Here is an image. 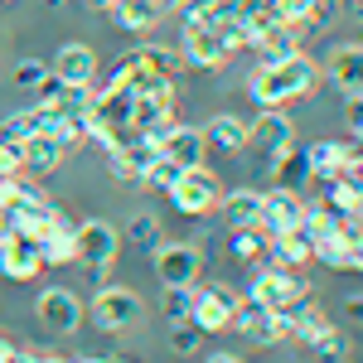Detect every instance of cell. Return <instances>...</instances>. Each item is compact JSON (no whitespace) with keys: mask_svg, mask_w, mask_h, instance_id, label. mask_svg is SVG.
Listing matches in <instances>:
<instances>
[{"mask_svg":"<svg viewBox=\"0 0 363 363\" xmlns=\"http://www.w3.org/2000/svg\"><path fill=\"white\" fill-rule=\"evenodd\" d=\"M315 83H320V68H315L306 54H291V58H281V63H262V68L252 73L247 92H252L257 107H286V102L310 97Z\"/></svg>","mask_w":363,"mask_h":363,"instance_id":"obj_1","label":"cell"},{"mask_svg":"<svg viewBox=\"0 0 363 363\" xmlns=\"http://www.w3.org/2000/svg\"><path fill=\"white\" fill-rule=\"evenodd\" d=\"M165 194H169V203H174L184 218H203V213H218L223 184H218V174H213L208 165H184Z\"/></svg>","mask_w":363,"mask_h":363,"instance_id":"obj_2","label":"cell"},{"mask_svg":"<svg viewBox=\"0 0 363 363\" xmlns=\"http://www.w3.org/2000/svg\"><path fill=\"white\" fill-rule=\"evenodd\" d=\"M233 310H238V291L218 286V281H194V296H189V325H199L203 335H223L233 330Z\"/></svg>","mask_w":363,"mask_h":363,"instance_id":"obj_3","label":"cell"},{"mask_svg":"<svg viewBox=\"0 0 363 363\" xmlns=\"http://www.w3.org/2000/svg\"><path fill=\"white\" fill-rule=\"evenodd\" d=\"M233 330L252 344H281L291 339V310H267L262 301H242L238 296V310H233Z\"/></svg>","mask_w":363,"mask_h":363,"instance_id":"obj_4","label":"cell"},{"mask_svg":"<svg viewBox=\"0 0 363 363\" xmlns=\"http://www.w3.org/2000/svg\"><path fill=\"white\" fill-rule=\"evenodd\" d=\"M140 296L136 291H126V286H97V296H92V306H87V315H92V325L97 330H107V335H121V330H131L140 320Z\"/></svg>","mask_w":363,"mask_h":363,"instance_id":"obj_5","label":"cell"},{"mask_svg":"<svg viewBox=\"0 0 363 363\" xmlns=\"http://www.w3.org/2000/svg\"><path fill=\"white\" fill-rule=\"evenodd\" d=\"M252 301H262L267 310H291L296 301H306L310 286L301 272H291V267H277V262H267L257 277H252Z\"/></svg>","mask_w":363,"mask_h":363,"instance_id":"obj_6","label":"cell"},{"mask_svg":"<svg viewBox=\"0 0 363 363\" xmlns=\"http://www.w3.org/2000/svg\"><path fill=\"white\" fill-rule=\"evenodd\" d=\"M116 252H121V233H116L107 218H87L78 223V262H87V272L97 281H107Z\"/></svg>","mask_w":363,"mask_h":363,"instance_id":"obj_7","label":"cell"},{"mask_svg":"<svg viewBox=\"0 0 363 363\" xmlns=\"http://www.w3.org/2000/svg\"><path fill=\"white\" fill-rule=\"evenodd\" d=\"M150 257H155L160 286H194L199 272H203V252H199L194 242H169V238H160Z\"/></svg>","mask_w":363,"mask_h":363,"instance_id":"obj_8","label":"cell"},{"mask_svg":"<svg viewBox=\"0 0 363 363\" xmlns=\"http://www.w3.org/2000/svg\"><path fill=\"white\" fill-rule=\"evenodd\" d=\"M34 315H39V325H44L49 335H58V339H68V335H78V330H83V301H78L73 291H63V286L39 291Z\"/></svg>","mask_w":363,"mask_h":363,"instance_id":"obj_9","label":"cell"},{"mask_svg":"<svg viewBox=\"0 0 363 363\" xmlns=\"http://www.w3.org/2000/svg\"><path fill=\"white\" fill-rule=\"evenodd\" d=\"M301 213H306V194L277 184V189H267V194H262V218H257V228H262L267 238H277V233L301 228Z\"/></svg>","mask_w":363,"mask_h":363,"instance_id":"obj_10","label":"cell"},{"mask_svg":"<svg viewBox=\"0 0 363 363\" xmlns=\"http://www.w3.org/2000/svg\"><path fill=\"white\" fill-rule=\"evenodd\" d=\"M174 121V78L150 92H136V107H131V131L145 136H165V126Z\"/></svg>","mask_w":363,"mask_h":363,"instance_id":"obj_11","label":"cell"},{"mask_svg":"<svg viewBox=\"0 0 363 363\" xmlns=\"http://www.w3.org/2000/svg\"><path fill=\"white\" fill-rule=\"evenodd\" d=\"M39 272H44V252H39V242L10 233V238L0 242V277L15 281V286H25V281H39Z\"/></svg>","mask_w":363,"mask_h":363,"instance_id":"obj_12","label":"cell"},{"mask_svg":"<svg viewBox=\"0 0 363 363\" xmlns=\"http://www.w3.org/2000/svg\"><path fill=\"white\" fill-rule=\"evenodd\" d=\"M252 145L262 155H286L296 145V121L286 116V107H262V116L252 121Z\"/></svg>","mask_w":363,"mask_h":363,"instance_id":"obj_13","label":"cell"},{"mask_svg":"<svg viewBox=\"0 0 363 363\" xmlns=\"http://www.w3.org/2000/svg\"><path fill=\"white\" fill-rule=\"evenodd\" d=\"M359 155H363L359 140H315V145L306 150L310 179H315V184H330V179H339L344 165H349V160H359Z\"/></svg>","mask_w":363,"mask_h":363,"instance_id":"obj_14","label":"cell"},{"mask_svg":"<svg viewBox=\"0 0 363 363\" xmlns=\"http://www.w3.org/2000/svg\"><path fill=\"white\" fill-rule=\"evenodd\" d=\"M325 78H330L344 97H363V39L335 44V54L325 63Z\"/></svg>","mask_w":363,"mask_h":363,"instance_id":"obj_15","label":"cell"},{"mask_svg":"<svg viewBox=\"0 0 363 363\" xmlns=\"http://www.w3.org/2000/svg\"><path fill=\"white\" fill-rule=\"evenodd\" d=\"M228 54L233 49H228V39L213 25H184V58L194 68H223Z\"/></svg>","mask_w":363,"mask_h":363,"instance_id":"obj_16","label":"cell"},{"mask_svg":"<svg viewBox=\"0 0 363 363\" xmlns=\"http://www.w3.org/2000/svg\"><path fill=\"white\" fill-rule=\"evenodd\" d=\"M10 213V233H20V238H44L49 228L68 223V213L58 208V203H49V199H34V203H20V208H5Z\"/></svg>","mask_w":363,"mask_h":363,"instance_id":"obj_17","label":"cell"},{"mask_svg":"<svg viewBox=\"0 0 363 363\" xmlns=\"http://www.w3.org/2000/svg\"><path fill=\"white\" fill-rule=\"evenodd\" d=\"M203 131L199 126H179V121H169L165 126V136H160V155L165 160H174V165L184 169V165H203Z\"/></svg>","mask_w":363,"mask_h":363,"instance_id":"obj_18","label":"cell"},{"mask_svg":"<svg viewBox=\"0 0 363 363\" xmlns=\"http://www.w3.org/2000/svg\"><path fill=\"white\" fill-rule=\"evenodd\" d=\"M203 145L208 150H218V155H238V150H247L252 145V121H242V116H213L208 126H203Z\"/></svg>","mask_w":363,"mask_h":363,"instance_id":"obj_19","label":"cell"},{"mask_svg":"<svg viewBox=\"0 0 363 363\" xmlns=\"http://www.w3.org/2000/svg\"><path fill=\"white\" fill-rule=\"evenodd\" d=\"M58 116H63V112L49 107V102H39V107H29V112H15V116H5V121H0V140H15V145H20V140L49 131Z\"/></svg>","mask_w":363,"mask_h":363,"instance_id":"obj_20","label":"cell"},{"mask_svg":"<svg viewBox=\"0 0 363 363\" xmlns=\"http://www.w3.org/2000/svg\"><path fill=\"white\" fill-rule=\"evenodd\" d=\"M252 49L262 54V63H281V58L301 54V29L296 25H262L257 39H252Z\"/></svg>","mask_w":363,"mask_h":363,"instance_id":"obj_21","label":"cell"},{"mask_svg":"<svg viewBox=\"0 0 363 363\" xmlns=\"http://www.w3.org/2000/svg\"><path fill=\"white\" fill-rule=\"evenodd\" d=\"M267 257H272L277 267H291V272H301V267H310L315 247H310L306 228H291V233H277V238H267Z\"/></svg>","mask_w":363,"mask_h":363,"instance_id":"obj_22","label":"cell"},{"mask_svg":"<svg viewBox=\"0 0 363 363\" xmlns=\"http://www.w3.org/2000/svg\"><path fill=\"white\" fill-rule=\"evenodd\" d=\"M63 155H68V145H63V140H54L49 131L20 140V160H25V169H34V174H54V169L63 165Z\"/></svg>","mask_w":363,"mask_h":363,"instance_id":"obj_23","label":"cell"},{"mask_svg":"<svg viewBox=\"0 0 363 363\" xmlns=\"http://www.w3.org/2000/svg\"><path fill=\"white\" fill-rule=\"evenodd\" d=\"M54 73L63 78V83H92L97 78V54L87 49V44H63L58 49V58H54Z\"/></svg>","mask_w":363,"mask_h":363,"instance_id":"obj_24","label":"cell"},{"mask_svg":"<svg viewBox=\"0 0 363 363\" xmlns=\"http://www.w3.org/2000/svg\"><path fill=\"white\" fill-rule=\"evenodd\" d=\"M107 15H112L116 29H126V34H145V29L155 25L165 10H160L155 0H112V5H107Z\"/></svg>","mask_w":363,"mask_h":363,"instance_id":"obj_25","label":"cell"},{"mask_svg":"<svg viewBox=\"0 0 363 363\" xmlns=\"http://www.w3.org/2000/svg\"><path fill=\"white\" fill-rule=\"evenodd\" d=\"M330 325H335V320H330V315H325V306H315V301H296V306H291V339H296V344H315V339L325 335V330H330Z\"/></svg>","mask_w":363,"mask_h":363,"instance_id":"obj_26","label":"cell"},{"mask_svg":"<svg viewBox=\"0 0 363 363\" xmlns=\"http://www.w3.org/2000/svg\"><path fill=\"white\" fill-rule=\"evenodd\" d=\"M39 252H44V267H73L78 262V223H58L39 238Z\"/></svg>","mask_w":363,"mask_h":363,"instance_id":"obj_27","label":"cell"},{"mask_svg":"<svg viewBox=\"0 0 363 363\" xmlns=\"http://www.w3.org/2000/svg\"><path fill=\"white\" fill-rule=\"evenodd\" d=\"M218 213L228 218V228H257V218H262V189H233V194L223 189Z\"/></svg>","mask_w":363,"mask_h":363,"instance_id":"obj_28","label":"cell"},{"mask_svg":"<svg viewBox=\"0 0 363 363\" xmlns=\"http://www.w3.org/2000/svg\"><path fill=\"white\" fill-rule=\"evenodd\" d=\"M112 83H116V87H131V92H150V87L169 83V78H165V73H155V68H150L140 54H126V58L112 68Z\"/></svg>","mask_w":363,"mask_h":363,"instance_id":"obj_29","label":"cell"},{"mask_svg":"<svg viewBox=\"0 0 363 363\" xmlns=\"http://www.w3.org/2000/svg\"><path fill=\"white\" fill-rule=\"evenodd\" d=\"M310 262H320V267H330V272H354L359 252H354V242H349L344 228H339V233H330V238L315 242V257H310Z\"/></svg>","mask_w":363,"mask_h":363,"instance_id":"obj_30","label":"cell"},{"mask_svg":"<svg viewBox=\"0 0 363 363\" xmlns=\"http://www.w3.org/2000/svg\"><path fill=\"white\" fill-rule=\"evenodd\" d=\"M165 233H160V218L155 213H136L131 223H126V233H121V242L136 252H155V242H160Z\"/></svg>","mask_w":363,"mask_h":363,"instance_id":"obj_31","label":"cell"},{"mask_svg":"<svg viewBox=\"0 0 363 363\" xmlns=\"http://www.w3.org/2000/svg\"><path fill=\"white\" fill-rule=\"evenodd\" d=\"M228 252H233V262H257V257H267V233L262 228H233Z\"/></svg>","mask_w":363,"mask_h":363,"instance_id":"obj_32","label":"cell"},{"mask_svg":"<svg viewBox=\"0 0 363 363\" xmlns=\"http://www.w3.org/2000/svg\"><path fill=\"white\" fill-rule=\"evenodd\" d=\"M310 354H320L325 363H344L349 359V330H339V325H330L325 335L310 344Z\"/></svg>","mask_w":363,"mask_h":363,"instance_id":"obj_33","label":"cell"},{"mask_svg":"<svg viewBox=\"0 0 363 363\" xmlns=\"http://www.w3.org/2000/svg\"><path fill=\"white\" fill-rule=\"evenodd\" d=\"M189 296H194V286H165V291H160V315H165V325L189 320Z\"/></svg>","mask_w":363,"mask_h":363,"instance_id":"obj_34","label":"cell"},{"mask_svg":"<svg viewBox=\"0 0 363 363\" xmlns=\"http://www.w3.org/2000/svg\"><path fill=\"white\" fill-rule=\"evenodd\" d=\"M44 73H49V63H44V58H20V63L10 68V83L25 87V92H34V87L44 83Z\"/></svg>","mask_w":363,"mask_h":363,"instance_id":"obj_35","label":"cell"},{"mask_svg":"<svg viewBox=\"0 0 363 363\" xmlns=\"http://www.w3.org/2000/svg\"><path fill=\"white\" fill-rule=\"evenodd\" d=\"M136 54L145 58L155 73H165V78H174V68H179V54H174V49H165V44H140Z\"/></svg>","mask_w":363,"mask_h":363,"instance_id":"obj_36","label":"cell"},{"mask_svg":"<svg viewBox=\"0 0 363 363\" xmlns=\"http://www.w3.org/2000/svg\"><path fill=\"white\" fill-rule=\"evenodd\" d=\"M169 344H174L179 354H194V349H203V330L189 325V320H174V325H169Z\"/></svg>","mask_w":363,"mask_h":363,"instance_id":"obj_37","label":"cell"},{"mask_svg":"<svg viewBox=\"0 0 363 363\" xmlns=\"http://www.w3.org/2000/svg\"><path fill=\"white\" fill-rule=\"evenodd\" d=\"M174 174H179V165L160 155L155 165H145V174H140V184H145V189H169V184H174Z\"/></svg>","mask_w":363,"mask_h":363,"instance_id":"obj_38","label":"cell"},{"mask_svg":"<svg viewBox=\"0 0 363 363\" xmlns=\"http://www.w3.org/2000/svg\"><path fill=\"white\" fill-rule=\"evenodd\" d=\"M15 174H25L20 145H15V140H0V179H15Z\"/></svg>","mask_w":363,"mask_h":363,"instance_id":"obj_39","label":"cell"},{"mask_svg":"<svg viewBox=\"0 0 363 363\" xmlns=\"http://www.w3.org/2000/svg\"><path fill=\"white\" fill-rule=\"evenodd\" d=\"M344 315H349V325H354V330H363V291H354V296L344 301Z\"/></svg>","mask_w":363,"mask_h":363,"instance_id":"obj_40","label":"cell"},{"mask_svg":"<svg viewBox=\"0 0 363 363\" xmlns=\"http://www.w3.org/2000/svg\"><path fill=\"white\" fill-rule=\"evenodd\" d=\"M349 131H363V97H349Z\"/></svg>","mask_w":363,"mask_h":363,"instance_id":"obj_41","label":"cell"},{"mask_svg":"<svg viewBox=\"0 0 363 363\" xmlns=\"http://www.w3.org/2000/svg\"><path fill=\"white\" fill-rule=\"evenodd\" d=\"M15 359H20V344L10 335H0V363H15Z\"/></svg>","mask_w":363,"mask_h":363,"instance_id":"obj_42","label":"cell"},{"mask_svg":"<svg viewBox=\"0 0 363 363\" xmlns=\"http://www.w3.org/2000/svg\"><path fill=\"white\" fill-rule=\"evenodd\" d=\"M203 363H242V359H238V354H208Z\"/></svg>","mask_w":363,"mask_h":363,"instance_id":"obj_43","label":"cell"},{"mask_svg":"<svg viewBox=\"0 0 363 363\" xmlns=\"http://www.w3.org/2000/svg\"><path fill=\"white\" fill-rule=\"evenodd\" d=\"M5 238H10V213L0 208V242H5Z\"/></svg>","mask_w":363,"mask_h":363,"instance_id":"obj_44","label":"cell"},{"mask_svg":"<svg viewBox=\"0 0 363 363\" xmlns=\"http://www.w3.org/2000/svg\"><path fill=\"white\" fill-rule=\"evenodd\" d=\"M87 5H92V10H107V5H112V0H87Z\"/></svg>","mask_w":363,"mask_h":363,"instance_id":"obj_45","label":"cell"},{"mask_svg":"<svg viewBox=\"0 0 363 363\" xmlns=\"http://www.w3.org/2000/svg\"><path fill=\"white\" fill-rule=\"evenodd\" d=\"M73 363H116V359H73Z\"/></svg>","mask_w":363,"mask_h":363,"instance_id":"obj_46","label":"cell"},{"mask_svg":"<svg viewBox=\"0 0 363 363\" xmlns=\"http://www.w3.org/2000/svg\"><path fill=\"white\" fill-rule=\"evenodd\" d=\"M0 5H5V0H0Z\"/></svg>","mask_w":363,"mask_h":363,"instance_id":"obj_47","label":"cell"}]
</instances>
